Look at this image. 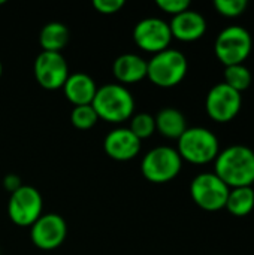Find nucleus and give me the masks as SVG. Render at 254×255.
<instances>
[{
  "instance_id": "obj_4",
  "label": "nucleus",
  "mask_w": 254,
  "mask_h": 255,
  "mask_svg": "<svg viewBox=\"0 0 254 255\" xmlns=\"http://www.w3.org/2000/svg\"><path fill=\"white\" fill-rule=\"evenodd\" d=\"M187 70V57L174 48L160 51L147 61V78L160 88H172L178 85L186 78Z\"/></svg>"
},
{
  "instance_id": "obj_6",
  "label": "nucleus",
  "mask_w": 254,
  "mask_h": 255,
  "mask_svg": "<svg viewBox=\"0 0 254 255\" xmlns=\"http://www.w3.org/2000/svg\"><path fill=\"white\" fill-rule=\"evenodd\" d=\"M183 169V160L172 146H156L150 149L142 161L141 172L153 184H166L178 176Z\"/></svg>"
},
{
  "instance_id": "obj_7",
  "label": "nucleus",
  "mask_w": 254,
  "mask_h": 255,
  "mask_svg": "<svg viewBox=\"0 0 254 255\" xmlns=\"http://www.w3.org/2000/svg\"><path fill=\"white\" fill-rule=\"evenodd\" d=\"M229 191L231 188L214 172H202L196 175L190 184V196L193 202L208 212L225 209Z\"/></svg>"
},
{
  "instance_id": "obj_5",
  "label": "nucleus",
  "mask_w": 254,
  "mask_h": 255,
  "mask_svg": "<svg viewBox=\"0 0 254 255\" xmlns=\"http://www.w3.org/2000/svg\"><path fill=\"white\" fill-rule=\"evenodd\" d=\"M253 49V39L250 31L241 25H229L223 28L216 39L214 52L225 67L234 64H244Z\"/></svg>"
},
{
  "instance_id": "obj_22",
  "label": "nucleus",
  "mask_w": 254,
  "mask_h": 255,
  "mask_svg": "<svg viewBox=\"0 0 254 255\" xmlns=\"http://www.w3.org/2000/svg\"><path fill=\"white\" fill-rule=\"evenodd\" d=\"M99 121V117L91 105L73 106L70 112V123L79 130H88Z\"/></svg>"
},
{
  "instance_id": "obj_24",
  "label": "nucleus",
  "mask_w": 254,
  "mask_h": 255,
  "mask_svg": "<svg viewBox=\"0 0 254 255\" xmlns=\"http://www.w3.org/2000/svg\"><path fill=\"white\" fill-rule=\"evenodd\" d=\"M156 4L163 12H166V13H169L172 16L190 9V1L189 0H157Z\"/></svg>"
},
{
  "instance_id": "obj_10",
  "label": "nucleus",
  "mask_w": 254,
  "mask_h": 255,
  "mask_svg": "<svg viewBox=\"0 0 254 255\" xmlns=\"http://www.w3.org/2000/svg\"><path fill=\"white\" fill-rule=\"evenodd\" d=\"M243 106V96L225 82H219L207 94L205 109L216 123H229L235 120Z\"/></svg>"
},
{
  "instance_id": "obj_1",
  "label": "nucleus",
  "mask_w": 254,
  "mask_h": 255,
  "mask_svg": "<svg viewBox=\"0 0 254 255\" xmlns=\"http://www.w3.org/2000/svg\"><path fill=\"white\" fill-rule=\"evenodd\" d=\"M214 173L229 187H252L254 184V151L246 145H231L214 160Z\"/></svg>"
},
{
  "instance_id": "obj_14",
  "label": "nucleus",
  "mask_w": 254,
  "mask_h": 255,
  "mask_svg": "<svg viewBox=\"0 0 254 255\" xmlns=\"http://www.w3.org/2000/svg\"><path fill=\"white\" fill-rule=\"evenodd\" d=\"M172 37L181 42H195L201 39L207 31L205 16L193 9H187L175 16L169 22Z\"/></svg>"
},
{
  "instance_id": "obj_20",
  "label": "nucleus",
  "mask_w": 254,
  "mask_h": 255,
  "mask_svg": "<svg viewBox=\"0 0 254 255\" xmlns=\"http://www.w3.org/2000/svg\"><path fill=\"white\" fill-rule=\"evenodd\" d=\"M225 84L238 93L246 91L252 85V72L246 64H234L225 69Z\"/></svg>"
},
{
  "instance_id": "obj_2",
  "label": "nucleus",
  "mask_w": 254,
  "mask_h": 255,
  "mask_svg": "<svg viewBox=\"0 0 254 255\" xmlns=\"http://www.w3.org/2000/svg\"><path fill=\"white\" fill-rule=\"evenodd\" d=\"M99 120L120 124L133 117L135 99L132 93L121 84H105L97 87L91 102Z\"/></svg>"
},
{
  "instance_id": "obj_16",
  "label": "nucleus",
  "mask_w": 254,
  "mask_h": 255,
  "mask_svg": "<svg viewBox=\"0 0 254 255\" xmlns=\"http://www.w3.org/2000/svg\"><path fill=\"white\" fill-rule=\"evenodd\" d=\"M112 72L121 85L139 82L147 78V60L132 52L121 54L114 60Z\"/></svg>"
},
{
  "instance_id": "obj_19",
  "label": "nucleus",
  "mask_w": 254,
  "mask_h": 255,
  "mask_svg": "<svg viewBox=\"0 0 254 255\" xmlns=\"http://www.w3.org/2000/svg\"><path fill=\"white\" fill-rule=\"evenodd\" d=\"M229 214L234 217L243 218L252 214L254 209V190L252 187H240V188H231L226 206Z\"/></svg>"
},
{
  "instance_id": "obj_23",
  "label": "nucleus",
  "mask_w": 254,
  "mask_h": 255,
  "mask_svg": "<svg viewBox=\"0 0 254 255\" xmlns=\"http://www.w3.org/2000/svg\"><path fill=\"white\" fill-rule=\"evenodd\" d=\"M216 10L228 18H237L246 12L249 7L247 0H216L214 1Z\"/></svg>"
},
{
  "instance_id": "obj_17",
  "label": "nucleus",
  "mask_w": 254,
  "mask_h": 255,
  "mask_svg": "<svg viewBox=\"0 0 254 255\" xmlns=\"http://www.w3.org/2000/svg\"><path fill=\"white\" fill-rule=\"evenodd\" d=\"M156 130L168 139H180L187 130V120L177 108H163L154 117Z\"/></svg>"
},
{
  "instance_id": "obj_15",
  "label": "nucleus",
  "mask_w": 254,
  "mask_h": 255,
  "mask_svg": "<svg viewBox=\"0 0 254 255\" xmlns=\"http://www.w3.org/2000/svg\"><path fill=\"white\" fill-rule=\"evenodd\" d=\"M63 91L66 99L73 105V106H82V105H91L94 94L97 91V85L94 79L84 73V72H75L69 73Z\"/></svg>"
},
{
  "instance_id": "obj_26",
  "label": "nucleus",
  "mask_w": 254,
  "mask_h": 255,
  "mask_svg": "<svg viewBox=\"0 0 254 255\" xmlns=\"http://www.w3.org/2000/svg\"><path fill=\"white\" fill-rule=\"evenodd\" d=\"M21 185H22V184H21L19 176H16V175H13V173L6 175V176H4V179H3V187H4L9 193L16 191Z\"/></svg>"
},
{
  "instance_id": "obj_8",
  "label": "nucleus",
  "mask_w": 254,
  "mask_h": 255,
  "mask_svg": "<svg viewBox=\"0 0 254 255\" xmlns=\"http://www.w3.org/2000/svg\"><path fill=\"white\" fill-rule=\"evenodd\" d=\"M42 196L31 185H21L9 196L7 217L13 224L19 227H31L42 215Z\"/></svg>"
},
{
  "instance_id": "obj_3",
  "label": "nucleus",
  "mask_w": 254,
  "mask_h": 255,
  "mask_svg": "<svg viewBox=\"0 0 254 255\" xmlns=\"http://www.w3.org/2000/svg\"><path fill=\"white\" fill-rule=\"evenodd\" d=\"M181 157L192 164H208L220 152L219 137L205 127H187L175 148Z\"/></svg>"
},
{
  "instance_id": "obj_9",
  "label": "nucleus",
  "mask_w": 254,
  "mask_h": 255,
  "mask_svg": "<svg viewBox=\"0 0 254 255\" xmlns=\"http://www.w3.org/2000/svg\"><path fill=\"white\" fill-rule=\"evenodd\" d=\"M169 22L159 16H147L133 27V40L138 48L153 55L169 48L172 42Z\"/></svg>"
},
{
  "instance_id": "obj_13",
  "label": "nucleus",
  "mask_w": 254,
  "mask_h": 255,
  "mask_svg": "<svg viewBox=\"0 0 254 255\" xmlns=\"http://www.w3.org/2000/svg\"><path fill=\"white\" fill-rule=\"evenodd\" d=\"M106 155L117 161H129L141 151V140L126 127L111 130L103 139Z\"/></svg>"
},
{
  "instance_id": "obj_18",
  "label": "nucleus",
  "mask_w": 254,
  "mask_h": 255,
  "mask_svg": "<svg viewBox=\"0 0 254 255\" xmlns=\"http://www.w3.org/2000/svg\"><path fill=\"white\" fill-rule=\"evenodd\" d=\"M69 42V28L60 21L46 22L39 33V43L42 51L61 52Z\"/></svg>"
},
{
  "instance_id": "obj_27",
  "label": "nucleus",
  "mask_w": 254,
  "mask_h": 255,
  "mask_svg": "<svg viewBox=\"0 0 254 255\" xmlns=\"http://www.w3.org/2000/svg\"><path fill=\"white\" fill-rule=\"evenodd\" d=\"M1 73H3V66H1V61H0V78H1Z\"/></svg>"
},
{
  "instance_id": "obj_12",
  "label": "nucleus",
  "mask_w": 254,
  "mask_h": 255,
  "mask_svg": "<svg viewBox=\"0 0 254 255\" xmlns=\"http://www.w3.org/2000/svg\"><path fill=\"white\" fill-rule=\"evenodd\" d=\"M67 236V226L58 214H42L30 227L33 245L43 251L58 248Z\"/></svg>"
},
{
  "instance_id": "obj_28",
  "label": "nucleus",
  "mask_w": 254,
  "mask_h": 255,
  "mask_svg": "<svg viewBox=\"0 0 254 255\" xmlns=\"http://www.w3.org/2000/svg\"><path fill=\"white\" fill-rule=\"evenodd\" d=\"M4 3V0H0V4H3Z\"/></svg>"
},
{
  "instance_id": "obj_11",
  "label": "nucleus",
  "mask_w": 254,
  "mask_h": 255,
  "mask_svg": "<svg viewBox=\"0 0 254 255\" xmlns=\"http://www.w3.org/2000/svg\"><path fill=\"white\" fill-rule=\"evenodd\" d=\"M33 73L42 88L54 91L63 88L69 76V66L61 52L42 51L34 58Z\"/></svg>"
},
{
  "instance_id": "obj_21",
  "label": "nucleus",
  "mask_w": 254,
  "mask_h": 255,
  "mask_svg": "<svg viewBox=\"0 0 254 255\" xmlns=\"http://www.w3.org/2000/svg\"><path fill=\"white\" fill-rule=\"evenodd\" d=\"M129 130L139 139H148L150 136H153V133L156 131V121L154 117L145 112L141 114H133V117L130 118V127Z\"/></svg>"
},
{
  "instance_id": "obj_25",
  "label": "nucleus",
  "mask_w": 254,
  "mask_h": 255,
  "mask_svg": "<svg viewBox=\"0 0 254 255\" xmlns=\"http://www.w3.org/2000/svg\"><path fill=\"white\" fill-rule=\"evenodd\" d=\"M124 0H93V7L103 15L117 13L120 9H123Z\"/></svg>"
}]
</instances>
